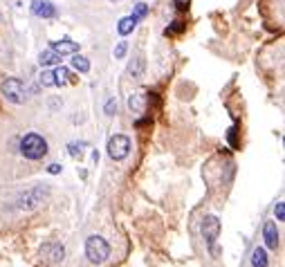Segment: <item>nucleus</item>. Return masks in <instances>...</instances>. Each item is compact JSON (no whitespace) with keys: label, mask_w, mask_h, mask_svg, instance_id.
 <instances>
[{"label":"nucleus","mask_w":285,"mask_h":267,"mask_svg":"<svg viewBox=\"0 0 285 267\" xmlns=\"http://www.w3.org/2000/svg\"><path fill=\"white\" fill-rule=\"evenodd\" d=\"M20 153L27 159H43L47 155V141L38 133H27L20 139Z\"/></svg>","instance_id":"nucleus-1"},{"label":"nucleus","mask_w":285,"mask_h":267,"mask_svg":"<svg viewBox=\"0 0 285 267\" xmlns=\"http://www.w3.org/2000/svg\"><path fill=\"white\" fill-rule=\"evenodd\" d=\"M85 256H88V261L92 263V265H101V263H106L108 256H110V245H108L106 238H101V236H90V238L85 240Z\"/></svg>","instance_id":"nucleus-2"},{"label":"nucleus","mask_w":285,"mask_h":267,"mask_svg":"<svg viewBox=\"0 0 285 267\" xmlns=\"http://www.w3.org/2000/svg\"><path fill=\"white\" fill-rule=\"evenodd\" d=\"M0 90H2V94H5V99L7 101H11V103H25V99H27V94H25V85H23V81L20 79H5L2 81V85H0Z\"/></svg>","instance_id":"nucleus-3"},{"label":"nucleus","mask_w":285,"mask_h":267,"mask_svg":"<svg viewBox=\"0 0 285 267\" xmlns=\"http://www.w3.org/2000/svg\"><path fill=\"white\" fill-rule=\"evenodd\" d=\"M128 153H131V139L126 135H112L108 139V155H110V159L122 162V159L128 157Z\"/></svg>","instance_id":"nucleus-4"},{"label":"nucleus","mask_w":285,"mask_h":267,"mask_svg":"<svg viewBox=\"0 0 285 267\" xmlns=\"http://www.w3.org/2000/svg\"><path fill=\"white\" fill-rule=\"evenodd\" d=\"M47 193H50V191H47L45 187H34V189H29V191H25L23 196L18 198V209H20V211H32V209H36V206L47 198Z\"/></svg>","instance_id":"nucleus-5"},{"label":"nucleus","mask_w":285,"mask_h":267,"mask_svg":"<svg viewBox=\"0 0 285 267\" xmlns=\"http://www.w3.org/2000/svg\"><path fill=\"white\" fill-rule=\"evenodd\" d=\"M202 236H205L209 249H214L215 240L220 236V220L215 216H205V220H202Z\"/></svg>","instance_id":"nucleus-6"},{"label":"nucleus","mask_w":285,"mask_h":267,"mask_svg":"<svg viewBox=\"0 0 285 267\" xmlns=\"http://www.w3.org/2000/svg\"><path fill=\"white\" fill-rule=\"evenodd\" d=\"M41 256H43V261L52 263V265H59V263H63V258H66V249L59 243H45L41 247Z\"/></svg>","instance_id":"nucleus-7"},{"label":"nucleus","mask_w":285,"mask_h":267,"mask_svg":"<svg viewBox=\"0 0 285 267\" xmlns=\"http://www.w3.org/2000/svg\"><path fill=\"white\" fill-rule=\"evenodd\" d=\"M32 11L41 18H54L56 16V7L52 5L50 0H34L32 2Z\"/></svg>","instance_id":"nucleus-8"},{"label":"nucleus","mask_w":285,"mask_h":267,"mask_svg":"<svg viewBox=\"0 0 285 267\" xmlns=\"http://www.w3.org/2000/svg\"><path fill=\"white\" fill-rule=\"evenodd\" d=\"M50 47L56 52V54H59V57H66V54H76V52H79V45H76L74 41H70V38H63V41H54Z\"/></svg>","instance_id":"nucleus-9"},{"label":"nucleus","mask_w":285,"mask_h":267,"mask_svg":"<svg viewBox=\"0 0 285 267\" xmlns=\"http://www.w3.org/2000/svg\"><path fill=\"white\" fill-rule=\"evenodd\" d=\"M263 236H265L267 249H272V252H274V249L279 247V229H276V225L272 220L265 222V227H263Z\"/></svg>","instance_id":"nucleus-10"},{"label":"nucleus","mask_w":285,"mask_h":267,"mask_svg":"<svg viewBox=\"0 0 285 267\" xmlns=\"http://www.w3.org/2000/svg\"><path fill=\"white\" fill-rule=\"evenodd\" d=\"M128 108L133 110V113H144L146 110V97L144 92H135L128 97Z\"/></svg>","instance_id":"nucleus-11"},{"label":"nucleus","mask_w":285,"mask_h":267,"mask_svg":"<svg viewBox=\"0 0 285 267\" xmlns=\"http://www.w3.org/2000/svg\"><path fill=\"white\" fill-rule=\"evenodd\" d=\"M137 23H140V18H135V16H126V18H122L119 20V25H117V32L122 34V36H128V34L133 32V29L137 27Z\"/></svg>","instance_id":"nucleus-12"},{"label":"nucleus","mask_w":285,"mask_h":267,"mask_svg":"<svg viewBox=\"0 0 285 267\" xmlns=\"http://www.w3.org/2000/svg\"><path fill=\"white\" fill-rule=\"evenodd\" d=\"M144 67H146L144 57H137V59H133V63L128 66V74H131L133 79H142V76H144Z\"/></svg>","instance_id":"nucleus-13"},{"label":"nucleus","mask_w":285,"mask_h":267,"mask_svg":"<svg viewBox=\"0 0 285 267\" xmlns=\"http://www.w3.org/2000/svg\"><path fill=\"white\" fill-rule=\"evenodd\" d=\"M38 63H41L43 67L45 66H56V63H61V57H59V54H56L54 50H45V52H41V57H38Z\"/></svg>","instance_id":"nucleus-14"},{"label":"nucleus","mask_w":285,"mask_h":267,"mask_svg":"<svg viewBox=\"0 0 285 267\" xmlns=\"http://www.w3.org/2000/svg\"><path fill=\"white\" fill-rule=\"evenodd\" d=\"M252 265L254 267H267L270 265V258H267V252L263 247H256L252 252Z\"/></svg>","instance_id":"nucleus-15"},{"label":"nucleus","mask_w":285,"mask_h":267,"mask_svg":"<svg viewBox=\"0 0 285 267\" xmlns=\"http://www.w3.org/2000/svg\"><path fill=\"white\" fill-rule=\"evenodd\" d=\"M72 67H74L76 72H81V74H85V72H90V61L85 57H81V54H76V57L72 59Z\"/></svg>","instance_id":"nucleus-16"},{"label":"nucleus","mask_w":285,"mask_h":267,"mask_svg":"<svg viewBox=\"0 0 285 267\" xmlns=\"http://www.w3.org/2000/svg\"><path fill=\"white\" fill-rule=\"evenodd\" d=\"M68 76H70L68 67L59 66V67L54 70V83H56V85H66V83H68Z\"/></svg>","instance_id":"nucleus-17"},{"label":"nucleus","mask_w":285,"mask_h":267,"mask_svg":"<svg viewBox=\"0 0 285 267\" xmlns=\"http://www.w3.org/2000/svg\"><path fill=\"white\" fill-rule=\"evenodd\" d=\"M103 113H106L108 117H112V115H117V99H108L106 106H103Z\"/></svg>","instance_id":"nucleus-18"},{"label":"nucleus","mask_w":285,"mask_h":267,"mask_svg":"<svg viewBox=\"0 0 285 267\" xmlns=\"http://www.w3.org/2000/svg\"><path fill=\"white\" fill-rule=\"evenodd\" d=\"M146 14H148V5H144V2H137V5H135V9H133V16L142 20Z\"/></svg>","instance_id":"nucleus-19"},{"label":"nucleus","mask_w":285,"mask_h":267,"mask_svg":"<svg viewBox=\"0 0 285 267\" xmlns=\"http://www.w3.org/2000/svg\"><path fill=\"white\" fill-rule=\"evenodd\" d=\"M41 85L43 88H52V85H56L54 83V72H43L41 74Z\"/></svg>","instance_id":"nucleus-20"},{"label":"nucleus","mask_w":285,"mask_h":267,"mask_svg":"<svg viewBox=\"0 0 285 267\" xmlns=\"http://www.w3.org/2000/svg\"><path fill=\"white\" fill-rule=\"evenodd\" d=\"M126 50H128L126 41H119V43H117V47H115V59H124V54H126Z\"/></svg>","instance_id":"nucleus-21"},{"label":"nucleus","mask_w":285,"mask_h":267,"mask_svg":"<svg viewBox=\"0 0 285 267\" xmlns=\"http://www.w3.org/2000/svg\"><path fill=\"white\" fill-rule=\"evenodd\" d=\"M274 216H276V220H285V204H283V202H276Z\"/></svg>","instance_id":"nucleus-22"},{"label":"nucleus","mask_w":285,"mask_h":267,"mask_svg":"<svg viewBox=\"0 0 285 267\" xmlns=\"http://www.w3.org/2000/svg\"><path fill=\"white\" fill-rule=\"evenodd\" d=\"M182 27H184V23H182V20H175V25H173V27H171V29L166 27V32H164V34H166V36H168V34H175V32H180V29H182Z\"/></svg>","instance_id":"nucleus-23"},{"label":"nucleus","mask_w":285,"mask_h":267,"mask_svg":"<svg viewBox=\"0 0 285 267\" xmlns=\"http://www.w3.org/2000/svg\"><path fill=\"white\" fill-rule=\"evenodd\" d=\"M47 171H50L52 175H56V173H61V166H59V164H50V169H47Z\"/></svg>","instance_id":"nucleus-24"},{"label":"nucleus","mask_w":285,"mask_h":267,"mask_svg":"<svg viewBox=\"0 0 285 267\" xmlns=\"http://www.w3.org/2000/svg\"><path fill=\"white\" fill-rule=\"evenodd\" d=\"M173 2H175V5L180 7V9H184V7L189 5V0H173Z\"/></svg>","instance_id":"nucleus-25"},{"label":"nucleus","mask_w":285,"mask_h":267,"mask_svg":"<svg viewBox=\"0 0 285 267\" xmlns=\"http://www.w3.org/2000/svg\"><path fill=\"white\" fill-rule=\"evenodd\" d=\"M70 153H72V155H79L81 148H76V144H70Z\"/></svg>","instance_id":"nucleus-26"},{"label":"nucleus","mask_w":285,"mask_h":267,"mask_svg":"<svg viewBox=\"0 0 285 267\" xmlns=\"http://www.w3.org/2000/svg\"><path fill=\"white\" fill-rule=\"evenodd\" d=\"M0 18H2V16H0Z\"/></svg>","instance_id":"nucleus-27"}]
</instances>
